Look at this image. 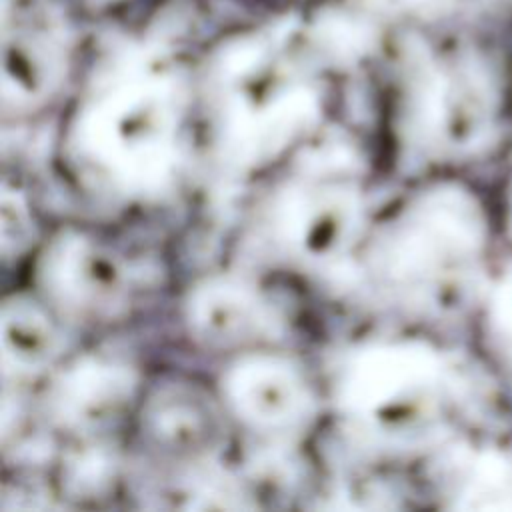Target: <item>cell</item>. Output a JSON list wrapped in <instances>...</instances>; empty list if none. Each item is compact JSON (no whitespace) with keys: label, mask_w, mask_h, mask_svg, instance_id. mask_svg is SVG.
<instances>
[{"label":"cell","mask_w":512,"mask_h":512,"mask_svg":"<svg viewBox=\"0 0 512 512\" xmlns=\"http://www.w3.org/2000/svg\"><path fill=\"white\" fill-rule=\"evenodd\" d=\"M44 272L46 282H50V292L56 294L58 302H64L68 310L100 316L116 308L120 298L116 268L84 238H66V242L46 258Z\"/></svg>","instance_id":"obj_1"}]
</instances>
